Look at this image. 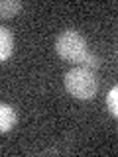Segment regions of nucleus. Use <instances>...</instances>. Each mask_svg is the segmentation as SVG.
Masks as SVG:
<instances>
[{"label": "nucleus", "mask_w": 118, "mask_h": 157, "mask_svg": "<svg viewBox=\"0 0 118 157\" xmlns=\"http://www.w3.org/2000/svg\"><path fill=\"white\" fill-rule=\"evenodd\" d=\"M65 88L71 96L79 98V100H91L98 92V77L92 69L88 67H73L65 73Z\"/></svg>", "instance_id": "nucleus-1"}, {"label": "nucleus", "mask_w": 118, "mask_h": 157, "mask_svg": "<svg viewBox=\"0 0 118 157\" xmlns=\"http://www.w3.org/2000/svg\"><path fill=\"white\" fill-rule=\"evenodd\" d=\"M55 51H57V55L61 59H65V61L81 63L83 57L88 53L87 39L79 32H75V29H65V32H61L55 39Z\"/></svg>", "instance_id": "nucleus-2"}, {"label": "nucleus", "mask_w": 118, "mask_h": 157, "mask_svg": "<svg viewBox=\"0 0 118 157\" xmlns=\"http://www.w3.org/2000/svg\"><path fill=\"white\" fill-rule=\"evenodd\" d=\"M16 122H18L16 108L10 106V104H4V102H0V134L10 132L14 126H16Z\"/></svg>", "instance_id": "nucleus-3"}, {"label": "nucleus", "mask_w": 118, "mask_h": 157, "mask_svg": "<svg viewBox=\"0 0 118 157\" xmlns=\"http://www.w3.org/2000/svg\"><path fill=\"white\" fill-rule=\"evenodd\" d=\"M14 53V36L8 28L0 26V63L12 57Z\"/></svg>", "instance_id": "nucleus-4"}, {"label": "nucleus", "mask_w": 118, "mask_h": 157, "mask_svg": "<svg viewBox=\"0 0 118 157\" xmlns=\"http://www.w3.org/2000/svg\"><path fill=\"white\" fill-rule=\"evenodd\" d=\"M22 10L20 0H0V18H12Z\"/></svg>", "instance_id": "nucleus-5"}, {"label": "nucleus", "mask_w": 118, "mask_h": 157, "mask_svg": "<svg viewBox=\"0 0 118 157\" xmlns=\"http://www.w3.org/2000/svg\"><path fill=\"white\" fill-rule=\"evenodd\" d=\"M106 106L112 116H118V86H112L106 94Z\"/></svg>", "instance_id": "nucleus-6"}, {"label": "nucleus", "mask_w": 118, "mask_h": 157, "mask_svg": "<svg viewBox=\"0 0 118 157\" xmlns=\"http://www.w3.org/2000/svg\"><path fill=\"white\" fill-rule=\"evenodd\" d=\"M81 63H83V67H88V69H92V71H96V69L100 67V59H98L95 53H91V51H88L87 55L83 57Z\"/></svg>", "instance_id": "nucleus-7"}]
</instances>
